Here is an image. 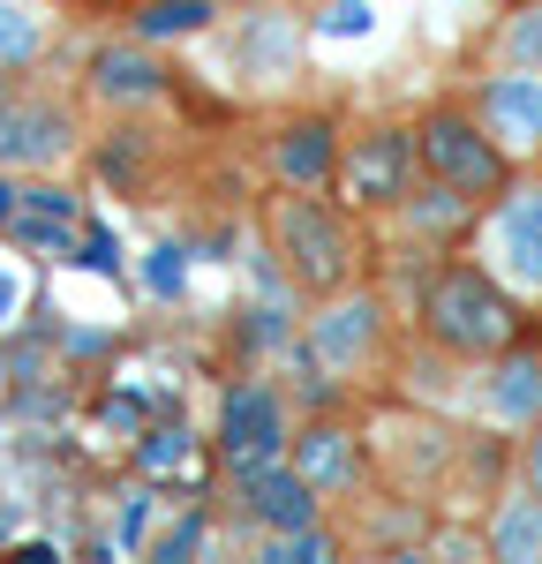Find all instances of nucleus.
I'll use <instances>...</instances> for the list:
<instances>
[{"instance_id":"nucleus-28","label":"nucleus","mask_w":542,"mask_h":564,"mask_svg":"<svg viewBox=\"0 0 542 564\" xmlns=\"http://www.w3.org/2000/svg\"><path fill=\"white\" fill-rule=\"evenodd\" d=\"M53 557H61L53 542H23V550H15V564H53Z\"/></svg>"},{"instance_id":"nucleus-2","label":"nucleus","mask_w":542,"mask_h":564,"mask_svg":"<svg viewBox=\"0 0 542 564\" xmlns=\"http://www.w3.org/2000/svg\"><path fill=\"white\" fill-rule=\"evenodd\" d=\"M271 241H279V257L294 263V279L316 286V294H332V286H347L355 279V241H347V226L310 204V196H279L271 204Z\"/></svg>"},{"instance_id":"nucleus-12","label":"nucleus","mask_w":542,"mask_h":564,"mask_svg":"<svg viewBox=\"0 0 542 564\" xmlns=\"http://www.w3.org/2000/svg\"><path fill=\"white\" fill-rule=\"evenodd\" d=\"M90 84H98L106 106H143V98L166 90V68H159L143 45H106V53L90 61Z\"/></svg>"},{"instance_id":"nucleus-16","label":"nucleus","mask_w":542,"mask_h":564,"mask_svg":"<svg viewBox=\"0 0 542 564\" xmlns=\"http://www.w3.org/2000/svg\"><path fill=\"white\" fill-rule=\"evenodd\" d=\"M45 45V15L31 0H0V68H31Z\"/></svg>"},{"instance_id":"nucleus-1","label":"nucleus","mask_w":542,"mask_h":564,"mask_svg":"<svg viewBox=\"0 0 542 564\" xmlns=\"http://www.w3.org/2000/svg\"><path fill=\"white\" fill-rule=\"evenodd\" d=\"M422 324H430V339L459 361H483V354H505L528 339V316L520 302L497 286L483 263H445L437 279H430V294H422Z\"/></svg>"},{"instance_id":"nucleus-24","label":"nucleus","mask_w":542,"mask_h":564,"mask_svg":"<svg viewBox=\"0 0 542 564\" xmlns=\"http://www.w3.org/2000/svg\"><path fill=\"white\" fill-rule=\"evenodd\" d=\"M505 45H512V61H535L542 68V8H528V15L505 31Z\"/></svg>"},{"instance_id":"nucleus-7","label":"nucleus","mask_w":542,"mask_h":564,"mask_svg":"<svg viewBox=\"0 0 542 564\" xmlns=\"http://www.w3.org/2000/svg\"><path fill=\"white\" fill-rule=\"evenodd\" d=\"M76 143L68 113L45 98H0V166H53Z\"/></svg>"},{"instance_id":"nucleus-23","label":"nucleus","mask_w":542,"mask_h":564,"mask_svg":"<svg viewBox=\"0 0 542 564\" xmlns=\"http://www.w3.org/2000/svg\"><path fill=\"white\" fill-rule=\"evenodd\" d=\"M316 31H324V39H361V31H369V0H332V8L316 15Z\"/></svg>"},{"instance_id":"nucleus-20","label":"nucleus","mask_w":542,"mask_h":564,"mask_svg":"<svg viewBox=\"0 0 542 564\" xmlns=\"http://www.w3.org/2000/svg\"><path fill=\"white\" fill-rule=\"evenodd\" d=\"M143 286H151L159 302H181V286H188V249H174V241H159V249L143 257Z\"/></svg>"},{"instance_id":"nucleus-11","label":"nucleus","mask_w":542,"mask_h":564,"mask_svg":"<svg viewBox=\"0 0 542 564\" xmlns=\"http://www.w3.org/2000/svg\"><path fill=\"white\" fill-rule=\"evenodd\" d=\"M490 414L497 422H512V430H535L542 422V347H505V361H497L490 377Z\"/></svg>"},{"instance_id":"nucleus-4","label":"nucleus","mask_w":542,"mask_h":564,"mask_svg":"<svg viewBox=\"0 0 542 564\" xmlns=\"http://www.w3.org/2000/svg\"><path fill=\"white\" fill-rule=\"evenodd\" d=\"M279 452H286V406H279V391L234 384L219 406V459L234 475H257V467H279Z\"/></svg>"},{"instance_id":"nucleus-5","label":"nucleus","mask_w":542,"mask_h":564,"mask_svg":"<svg viewBox=\"0 0 542 564\" xmlns=\"http://www.w3.org/2000/svg\"><path fill=\"white\" fill-rule=\"evenodd\" d=\"M414 135L400 129H369L355 135V159L339 166V188H347V204H406V181H414Z\"/></svg>"},{"instance_id":"nucleus-3","label":"nucleus","mask_w":542,"mask_h":564,"mask_svg":"<svg viewBox=\"0 0 542 564\" xmlns=\"http://www.w3.org/2000/svg\"><path fill=\"white\" fill-rule=\"evenodd\" d=\"M414 143H422L430 174L452 181V188H467V196H490V188H505V151H497V135L475 129L467 113H430Z\"/></svg>"},{"instance_id":"nucleus-25","label":"nucleus","mask_w":542,"mask_h":564,"mask_svg":"<svg viewBox=\"0 0 542 564\" xmlns=\"http://www.w3.org/2000/svg\"><path fill=\"white\" fill-rule=\"evenodd\" d=\"M196 542H204V512H188L181 527H166V534H159V557H166V564H174V557H196Z\"/></svg>"},{"instance_id":"nucleus-32","label":"nucleus","mask_w":542,"mask_h":564,"mask_svg":"<svg viewBox=\"0 0 542 564\" xmlns=\"http://www.w3.org/2000/svg\"><path fill=\"white\" fill-rule=\"evenodd\" d=\"M0 391H8V354H0Z\"/></svg>"},{"instance_id":"nucleus-30","label":"nucleus","mask_w":542,"mask_h":564,"mask_svg":"<svg viewBox=\"0 0 542 564\" xmlns=\"http://www.w3.org/2000/svg\"><path fill=\"white\" fill-rule=\"evenodd\" d=\"M8 324H15V279L0 271V332H8Z\"/></svg>"},{"instance_id":"nucleus-13","label":"nucleus","mask_w":542,"mask_h":564,"mask_svg":"<svg viewBox=\"0 0 542 564\" xmlns=\"http://www.w3.org/2000/svg\"><path fill=\"white\" fill-rule=\"evenodd\" d=\"M332 159H339L332 121H294V129L271 143V166L294 181V188H324V181H332Z\"/></svg>"},{"instance_id":"nucleus-22","label":"nucleus","mask_w":542,"mask_h":564,"mask_svg":"<svg viewBox=\"0 0 542 564\" xmlns=\"http://www.w3.org/2000/svg\"><path fill=\"white\" fill-rule=\"evenodd\" d=\"M76 263H84V271H98V279H113V271H121V241H113V226H84Z\"/></svg>"},{"instance_id":"nucleus-10","label":"nucleus","mask_w":542,"mask_h":564,"mask_svg":"<svg viewBox=\"0 0 542 564\" xmlns=\"http://www.w3.org/2000/svg\"><path fill=\"white\" fill-rule=\"evenodd\" d=\"M241 489H249V520L279 527V534L316 520V481L302 467H257V475H241Z\"/></svg>"},{"instance_id":"nucleus-9","label":"nucleus","mask_w":542,"mask_h":564,"mask_svg":"<svg viewBox=\"0 0 542 564\" xmlns=\"http://www.w3.org/2000/svg\"><path fill=\"white\" fill-rule=\"evenodd\" d=\"M76 234H84V204H76L68 188H45V181H39V188H23V212L8 218V241H15V249L76 257V249H84Z\"/></svg>"},{"instance_id":"nucleus-26","label":"nucleus","mask_w":542,"mask_h":564,"mask_svg":"<svg viewBox=\"0 0 542 564\" xmlns=\"http://www.w3.org/2000/svg\"><path fill=\"white\" fill-rule=\"evenodd\" d=\"M143 527H151V497H129V505H121V534H113V542H121V550H136V542H143Z\"/></svg>"},{"instance_id":"nucleus-6","label":"nucleus","mask_w":542,"mask_h":564,"mask_svg":"<svg viewBox=\"0 0 542 564\" xmlns=\"http://www.w3.org/2000/svg\"><path fill=\"white\" fill-rule=\"evenodd\" d=\"M490 249H497V263H505L520 286L542 294V181L505 188V204L490 212Z\"/></svg>"},{"instance_id":"nucleus-19","label":"nucleus","mask_w":542,"mask_h":564,"mask_svg":"<svg viewBox=\"0 0 542 564\" xmlns=\"http://www.w3.org/2000/svg\"><path fill=\"white\" fill-rule=\"evenodd\" d=\"M212 23V0H151L143 8V39H188Z\"/></svg>"},{"instance_id":"nucleus-15","label":"nucleus","mask_w":542,"mask_h":564,"mask_svg":"<svg viewBox=\"0 0 542 564\" xmlns=\"http://www.w3.org/2000/svg\"><path fill=\"white\" fill-rule=\"evenodd\" d=\"M369 347H377V302H339L310 339V354L324 369H347V361H361Z\"/></svg>"},{"instance_id":"nucleus-8","label":"nucleus","mask_w":542,"mask_h":564,"mask_svg":"<svg viewBox=\"0 0 542 564\" xmlns=\"http://www.w3.org/2000/svg\"><path fill=\"white\" fill-rule=\"evenodd\" d=\"M483 129L512 151H535L542 143V68H512L483 84Z\"/></svg>"},{"instance_id":"nucleus-17","label":"nucleus","mask_w":542,"mask_h":564,"mask_svg":"<svg viewBox=\"0 0 542 564\" xmlns=\"http://www.w3.org/2000/svg\"><path fill=\"white\" fill-rule=\"evenodd\" d=\"M497 557H542V497L535 489L497 520Z\"/></svg>"},{"instance_id":"nucleus-31","label":"nucleus","mask_w":542,"mask_h":564,"mask_svg":"<svg viewBox=\"0 0 542 564\" xmlns=\"http://www.w3.org/2000/svg\"><path fill=\"white\" fill-rule=\"evenodd\" d=\"M528 489L542 497V430H535V452H528Z\"/></svg>"},{"instance_id":"nucleus-29","label":"nucleus","mask_w":542,"mask_h":564,"mask_svg":"<svg viewBox=\"0 0 542 564\" xmlns=\"http://www.w3.org/2000/svg\"><path fill=\"white\" fill-rule=\"evenodd\" d=\"M23 212V188H8V181H0V234H8V218Z\"/></svg>"},{"instance_id":"nucleus-18","label":"nucleus","mask_w":542,"mask_h":564,"mask_svg":"<svg viewBox=\"0 0 542 564\" xmlns=\"http://www.w3.org/2000/svg\"><path fill=\"white\" fill-rule=\"evenodd\" d=\"M188 452H196V436L181 430V422H159V430H143V444H136L143 475H181V467H188Z\"/></svg>"},{"instance_id":"nucleus-21","label":"nucleus","mask_w":542,"mask_h":564,"mask_svg":"<svg viewBox=\"0 0 542 564\" xmlns=\"http://www.w3.org/2000/svg\"><path fill=\"white\" fill-rule=\"evenodd\" d=\"M264 557H271V564H316V557H332V534H316V520H310V527H286Z\"/></svg>"},{"instance_id":"nucleus-14","label":"nucleus","mask_w":542,"mask_h":564,"mask_svg":"<svg viewBox=\"0 0 542 564\" xmlns=\"http://www.w3.org/2000/svg\"><path fill=\"white\" fill-rule=\"evenodd\" d=\"M294 467L316 481V489H355L361 475V452H355V436L347 430H332V422H316V430L294 436Z\"/></svg>"},{"instance_id":"nucleus-27","label":"nucleus","mask_w":542,"mask_h":564,"mask_svg":"<svg viewBox=\"0 0 542 564\" xmlns=\"http://www.w3.org/2000/svg\"><path fill=\"white\" fill-rule=\"evenodd\" d=\"M98 414H106V422H121V430H136V422H143V406H136L129 391H121V399H106V406H98Z\"/></svg>"}]
</instances>
